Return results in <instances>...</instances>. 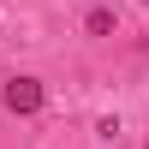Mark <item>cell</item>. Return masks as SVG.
Here are the masks:
<instances>
[{"mask_svg":"<svg viewBox=\"0 0 149 149\" xmlns=\"http://www.w3.org/2000/svg\"><path fill=\"white\" fill-rule=\"evenodd\" d=\"M6 107L12 113H36V107H42V84L36 78H12L6 84Z\"/></svg>","mask_w":149,"mask_h":149,"instance_id":"1","label":"cell"},{"mask_svg":"<svg viewBox=\"0 0 149 149\" xmlns=\"http://www.w3.org/2000/svg\"><path fill=\"white\" fill-rule=\"evenodd\" d=\"M84 30H90V36H113V12H107V6H90V12H84Z\"/></svg>","mask_w":149,"mask_h":149,"instance_id":"2","label":"cell"},{"mask_svg":"<svg viewBox=\"0 0 149 149\" xmlns=\"http://www.w3.org/2000/svg\"><path fill=\"white\" fill-rule=\"evenodd\" d=\"M143 149H149V143H143Z\"/></svg>","mask_w":149,"mask_h":149,"instance_id":"3","label":"cell"}]
</instances>
